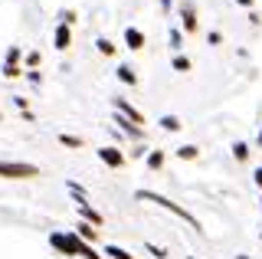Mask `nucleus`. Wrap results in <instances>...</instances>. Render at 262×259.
Masks as SVG:
<instances>
[{"label":"nucleus","instance_id":"1a4fd4ad","mask_svg":"<svg viewBox=\"0 0 262 259\" xmlns=\"http://www.w3.org/2000/svg\"><path fill=\"white\" fill-rule=\"evenodd\" d=\"M125 46H128L131 53L144 50V33H141V30H138V27H128V30H125Z\"/></svg>","mask_w":262,"mask_h":259},{"label":"nucleus","instance_id":"7ed1b4c3","mask_svg":"<svg viewBox=\"0 0 262 259\" xmlns=\"http://www.w3.org/2000/svg\"><path fill=\"white\" fill-rule=\"evenodd\" d=\"M39 177V167L30 161H0V181H30Z\"/></svg>","mask_w":262,"mask_h":259},{"label":"nucleus","instance_id":"473e14b6","mask_svg":"<svg viewBox=\"0 0 262 259\" xmlns=\"http://www.w3.org/2000/svg\"><path fill=\"white\" fill-rule=\"evenodd\" d=\"M259 144H262V132H259Z\"/></svg>","mask_w":262,"mask_h":259},{"label":"nucleus","instance_id":"9b49d317","mask_svg":"<svg viewBox=\"0 0 262 259\" xmlns=\"http://www.w3.org/2000/svg\"><path fill=\"white\" fill-rule=\"evenodd\" d=\"M79 217H82L85 223H92V226H102V223H105V220H102V213L89 207V200H85V204H79Z\"/></svg>","mask_w":262,"mask_h":259},{"label":"nucleus","instance_id":"f03ea898","mask_svg":"<svg viewBox=\"0 0 262 259\" xmlns=\"http://www.w3.org/2000/svg\"><path fill=\"white\" fill-rule=\"evenodd\" d=\"M135 197H138V200H147V204H158V207H164L167 213H174V217H180V220H187V223H190L196 233H203L200 220H196L190 210H187V207H180V204H174V200H170V197H164V193H158V190H138Z\"/></svg>","mask_w":262,"mask_h":259},{"label":"nucleus","instance_id":"f3484780","mask_svg":"<svg viewBox=\"0 0 262 259\" xmlns=\"http://www.w3.org/2000/svg\"><path fill=\"white\" fill-rule=\"evenodd\" d=\"M170 66H174V72H190V59H187V56H174V59H170Z\"/></svg>","mask_w":262,"mask_h":259},{"label":"nucleus","instance_id":"5701e85b","mask_svg":"<svg viewBox=\"0 0 262 259\" xmlns=\"http://www.w3.org/2000/svg\"><path fill=\"white\" fill-rule=\"evenodd\" d=\"M147 253H151L154 259H167V249H164V246H154V243H147Z\"/></svg>","mask_w":262,"mask_h":259},{"label":"nucleus","instance_id":"ddd939ff","mask_svg":"<svg viewBox=\"0 0 262 259\" xmlns=\"http://www.w3.org/2000/svg\"><path fill=\"white\" fill-rule=\"evenodd\" d=\"M102 253H105V256H108V259H135V256H131V253H128V249H121V246H115V243H105V249H102Z\"/></svg>","mask_w":262,"mask_h":259},{"label":"nucleus","instance_id":"2f4dec72","mask_svg":"<svg viewBox=\"0 0 262 259\" xmlns=\"http://www.w3.org/2000/svg\"><path fill=\"white\" fill-rule=\"evenodd\" d=\"M236 259H249V256H236Z\"/></svg>","mask_w":262,"mask_h":259},{"label":"nucleus","instance_id":"6e6552de","mask_svg":"<svg viewBox=\"0 0 262 259\" xmlns=\"http://www.w3.org/2000/svg\"><path fill=\"white\" fill-rule=\"evenodd\" d=\"M53 46H56V50H69V46H72V27L59 23V27L53 30Z\"/></svg>","mask_w":262,"mask_h":259},{"label":"nucleus","instance_id":"20e7f679","mask_svg":"<svg viewBox=\"0 0 262 259\" xmlns=\"http://www.w3.org/2000/svg\"><path fill=\"white\" fill-rule=\"evenodd\" d=\"M98 161H102L105 167H115V171L128 164L125 151H121V148H112V144H105V148H98Z\"/></svg>","mask_w":262,"mask_h":259},{"label":"nucleus","instance_id":"bb28decb","mask_svg":"<svg viewBox=\"0 0 262 259\" xmlns=\"http://www.w3.org/2000/svg\"><path fill=\"white\" fill-rule=\"evenodd\" d=\"M59 17H62V23H66V27H72V23H76V13H72V10H62Z\"/></svg>","mask_w":262,"mask_h":259},{"label":"nucleus","instance_id":"a211bd4d","mask_svg":"<svg viewBox=\"0 0 262 259\" xmlns=\"http://www.w3.org/2000/svg\"><path fill=\"white\" fill-rule=\"evenodd\" d=\"M95 50L102 53V56H115V43H112V39H105V36H102V39H95Z\"/></svg>","mask_w":262,"mask_h":259},{"label":"nucleus","instance_id":"2eb2a0df","mask_svg":"<svg viewBox=\"0 0 262 259\" xmlns=\"http://www.w3.org/2000/svg\"><path fill=\"white\" fill-rule=\"evenodd\" d=\"M158 125L164 128V132H180V128H184V121H180L177 115H164V118L158 121Z\"/></svg>","mask_w":262,"mask_h":259},{"label":"nucleus","instance_id":"cd10ccee","mask_svg":"<svg viewBox=\"0 0 262 259\" xmlns=\"http://www.w3.org/2000/svg\"><path fill=\"white\" fill-rule=\"evenodd\" d=\"M220 43H223V33H220V30H213V33H210V46H220Z\"/></svg>","mask_w":262,"mask_h":259},{"label":"nucleus","instance_id":"aec40b11","mask_svg":"<svg viewBox=\"0 0 262 259\" xmlns=\"http://www.w3.org/2000/svg\"><path fill=\"white\" fill-rule=\"evenodd\" d=\"M59 144H66V148H82V138H76V135H59Z\"/></svg>","mask_w":262,"mask_h":259},{"label":"nucleus","instance_id":"f8f14e48","mask_svg":"<svg viewBox=\"0 0 262 259\" xmlns=\"http://www.w3.org/2000/svg\"><path fill=\"white\" fill-rule=\"evenodd\" d=\"M115 76H118V79H121L125 85H131V89L138 85V72L131 69V66H118V69H115Z\"/></svg>","mask_w":262,"mask_h":259},{"label":"nucleus","instance_id":"423d86ee","mask_svg":"<svg viewBox=\"0 0 262 259\" xmlns=\"http://www.w3.org/2000/svg\"><path fill=\"white\" fill-rule=\"evenodd\" d=\"M180 20H184V33H196V7H193V0H184V4H180Z\"/></svg>","mask_w":262,"mask_h":259},{"label":"nucleus","instance_id":"7c9ffc66","mask_svg":"<svg viewBox=\"0 0 262 259\" xmlns=\"http://www.w3.org/2000/svg\"><path fill=\"white\" fill-rule=\"evenodd\" d=\"M236 4H239V7H252V0H236Z\"/></svg>","mask_w":262,"mask_h":259},{"label":"nucleus","instance_id":"dca6fc26","mask_svg":"<svg viewBox=\"0 0 262 259\" xmlns=\"http://www.w3.org/2000/svg\"><path fill=\"white\" fill-rule=\"evenodd\" d=\"M177 158L180 161H193V158H200V148H196V144H184V148H177Z\"/></svg>","mask_w":262,"mask_h":259},{"label":"nucleus","instance_id":"9d476101","mask_svg":"<svg viewBox=\"0 0 262 259\" xmlns=\"http://www.w3.org/2000/svg\"><path fill=\"white\" fill-rule=\"evenodd\" d=\"M72 233H76V236H79V240H85V243H92V246H95V240H98V230H95V226H92V223H85V220H79V223H76V230H72Z\"/></svg>","mask_w":262,"mask_h":259},{"label":"nucleus","instance_id":"f257e3e1","mask_svg":"<svg viewBox=\"0 0 262 259\" xmlns=\"http://www.w3.org/2000/svg\"><path fill=\"white\" fill-rule=\"evenodd\" d=\"M49 246L56 249L59 256H79V259H105L98 249L92 246V243H85V240H79L76 233H69V230H56V233H49Z\"/></svg>","mask_w":262,"mask_h":259},{"label":"nucleus","instance_id":"393cba45","mask_svg":"<svg viewBox=\"0 0 262 259\" xmlns=\"http://www.w3.org/2000/svg\"><path fill=\"white\" fill-rule=\"evenodd\" d=\"M131 158H147V144H135V148H131Z\"/></svg>","mask_w":262,"mask_h":259},{"label":"nucleus","instance_id":"4be33fe9","mask_svg":"<svg viewBox=\"0 0 262 259\" xmlns=\"http://www.w3.org/2000/svg\"><path fill=\"white\" fill-rule=\"evenodd\" d=\"M167 39H170V50H180V46H184V36H180V30H170Z\"/></svg>","mask_w":262,"mask_h":259},{"label":"nucleus","instance_id":"39448f33","mask_svg":"<svg viewBox=\"0 0 262 259\" xmlns=\"http://www.w3.org/2000/svg\"><path fill=\"white\" fill-rule=\"evenodd\" d=\"M115 112H118V115H125V118L131 121V125H138V128H144V125H147L144 115H141V112H138V109H135V105H131L128 99H115Z\"/></svg>","mask_w":262,"mask_h":259},{"label":"nucleus","instance_id":"c85d7f7f","mask_svg":"<svg viewBox=\"0 0 262 259\" xmlns=\"http://www.w3.org/2000/svg\"><path fill=\"white\" fill-rule=\"evenodd\" d=\"M170 4H174V0H161V7H164V10H170Z\"/></svg>","mask_w":262,"mask_h":259},{"label":"nucleus","instance_id":"b1692460","mask_svg":"<svg viewBox=\"0 0 262 259\" xmlns=\"http://www.w3.org/2000/svg\"><path fill=\"white\" fill-rule=\"evenodd\" d=\"M20 66H7V62H4V79H16V76H20Z\"/></svg>","mask_w":262,"mask_h":259},{"label":"nucleus","instance_id":"4468645a","mask_svg":"<svg viewBox=\"0 0 262 259\" xmlns=\"http://www.w3.org/2000/svg\"><path fill=\"white\" fill-rule=\"evenodd\" d=\"M147 167H151V171H161V167H164V151L161 148H154V151H147Z\"/></svg>","mask_w":262,"mask_h":259},{"label":"nucleus","instance_id":"6ab92c4d","mask_svg":"<svg viewBox=\"0 0 262 259\" xmlns=\"http://www.w3.org/2000/svg\"><path fill=\"white\" fill-rule=\"evenodd\" d=\"M233 158H236V161H249V144L236 141V144H233Z\"/></svg>","mask_w":262,"mask_h":259},{"label":"nucleus","instance_id":"0eeeda50","mask_svg":"<svg viewBox=\"0 0 262 259\" xmlns=\"http://www.w3.org/2000/svg\"><path fill=\"white\" fill-rule=\"evenodd\" d=\"M112 121H115V125H118V128H121V132H125V135H128V138H131V141H141V138H144V128H138V125H131V121H128L125 115H118V112H115V115H112Z\"/></svg>","mask_w":262,"mask_h":259},{"label":"nucleus","instance_id":"c756f323","mask_svg":"<svg viewBox=\"0 0 262 259\" xmlns=\"http://www.w3.org/2000/svg\"><path fill=\"white\" fill-rule=\"evenodd\" d=\"M256 184H259V187H262V167H259V171H256Z\"/></svg>","mask_w":262,"mask_h":259},{"label":"nucleus","instance_id":"72a5a7b5","mask_svg":"<svg viewBox=\"0 0 262 259\" xmlns=\"http://www.w3.org/2000/svg\"><path fill=\"white\" fill-rule=\"evenodd\" d=\"M187 259H196V256H187Z\"/></svg>","mask_w":262,"mask_h":259},{"label":"nucleus","instance_id":"a878e982","mask_svg":"<svg viewBox=\"0 0 262 259\" xmlns=\"http://www.w3.org/2000/svg\"><path fill=\"white\" fill-rule=\"evenodd\" d=\"M39 62H43V56H39L36 50H33V53L27 56V66H39Z\"/></svg>","mask_w":262,"mask_h":259},{"label":"nucleus","instance_id":"412c9836","mask_svg":"<svg viewBox=\"0 0 262 259\" xmlns=\"http://www.w3.org/2000/svg\"><path fill=\"white\" fill-rule=\"evenodd\" d=\"M7 66H20V46H10V50H7Z\"/></svg>","mask_w":262,"mask_h":259}]
</instances>
